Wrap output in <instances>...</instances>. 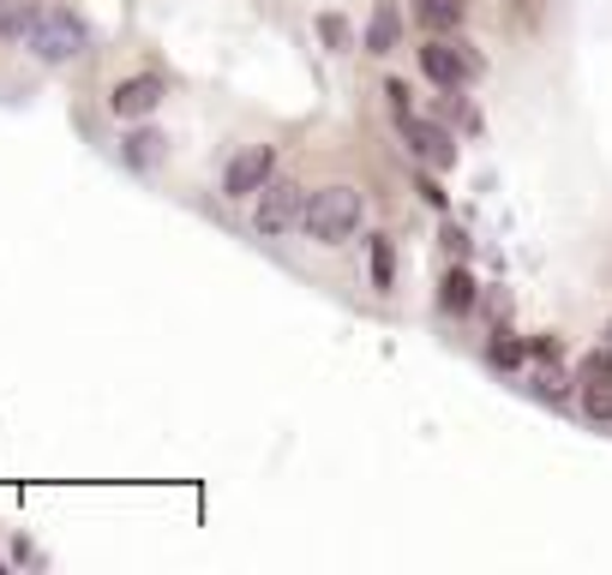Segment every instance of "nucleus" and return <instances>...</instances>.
I'll use <instances>...</instances> for the list:
<instances>
[{
    "label": "nucleus",
    "instance_id": "f257e3e1",
    "mask_svg": "<svg viewBox=\"0 0 612 575\" xmlns=\"http://www.w3.org/2000/svg\"><path fill=\"white\" fill-rule=\"evenodd\" d=\"M306 240H318V246H342V240L361 234V192L354 186H325L306 198Z\"/></svg>",
    "mask_w": 612,
    "mask_h": 575
},
{
    "label": "nucleus",
    "instance_id": "a211bd4d",
    "mask_svg": "<svg viewBox=\"0 0 612 575\" xmlns=\"http://www.w3.org/2000/svg\"><path fill=\"white\" fill-rule=\"evenodd\" d=\"M529 354H534V360H541V366H553L565 348H558V336H541V342H529Z\"/></svg>",
    "mask_w": 612,
    "mask_h": 575
},
{
    "label": "nucleus",
    "instance_id": "ddd939ff",
    "mask_svg": "<svg viewBox=\"0 0 612 575\" xmlns=\"http://www.w3.org/2000/svg\"><path fill=\"white\" fill-rule=\"evenodd\" d=\"M36 0H24V7H7L0 12V36H7V43H24V36H31V24H36Z\"/></svg>",
    "mask_w": 612,
    "mask_h": 575
},
{
    "label": "nucleus",
    "instance_id": "0eeeda50",
    "mask_svg": "<svg viewBox=\"0 0 612 575\" xmlns=\"http://www.w3.org/2000/svg\"><path fill=\"white\" fill-rule=\"evenodd\" d=\"M577 383H582V414L589 419H612V354L594 348L577 360Z\"/></svg>",
    "mask_w": 612,
    "mask_h": 575
},
{
    "label": "nucleus",
    "instance_id": "6e6552de",
    "mask_svg": "<svg viewBox=\"0 0 612 575\" xmlns=\"http://www.w3.org/2000/svg\"><path fill=\"white\" fill-rule=\"evenodd\" d=\"M162 96H169V84L157 72H138V79H121L109 91V108H114V120H145V114H157Z\"/></svg>",
    "mask_w": 612,
    "mask_h": 575
},
{
    "label": "nucleus",
    "instance_id": "f8f14e48",
    "mask_svg": "<svg viewBox=\"0 0 612 575\" xmlns=\"http://www.w3.org/2000/svg\"><path fill=\"white\" fill-rule=\"evenodd\" d=\"M475 300H480V288H475V276H468V271H451L439 283V306H444V312H475Z\"/></svg>",
    "mask_w": 612,
    "mask_h": 575
},
{
    "label": "nucleus",
    "instance_id": "f03ea898",
    "mask_svg": "<svg viewBox=\"0 0 612 575\" xmlns=\"http://www.w3.org/2000/svg\"><path fill=\"white\" fill-rule=\"evenodd\" d=\"M24 48H31L36 60H48V67L79 60L84 48H91V24H84L79 12H67V7H43L36 24H31V36H24Z\"/></svg>",
    "mask_w": 612,
    "mask_h": 575
},
{
    "label": "nucleus",
    "instance_id": "f3484780",
    "mask_svg": "<svg viewBox=\"0 0 612 575\" xmlns=\"http://www.w3.org/2000/svg\"><path fill=\"white\" fill-rule=\"evenodd\" d=\"M385 96H390V114H397V120H403V114H415V108H408V84H403V79H390Z\"/></svg>",
    "mask_w": 612,
    "mask_h": 575
},
{
    "label": "nucleus",
    "instance_id": "1a4fd4ad",
    "mask_svg": "<svg viewBox=\"0 0 612 575\" xmlns=\"http://www.w3.org/2000/svg\"><path fill=\"white\" fill-rule=\"evenodd\" d=\"M403 36V12L390 7V0H378L373 7V24H366V55H390Z\"/></svg>",
    "mask_w": 612,
    "mask_h": 575
},
{
    "label": "nucleus",
    "instance_id": "aec40b11",
    "mask_svg": "<svg viewBox=\"0 0 612 575\" xmlns=\"http://www.w3.org/2000/svg\"><path fill=\"white\" fill-rule=\"evenodd\" d=\"M325 36H330L337 48H349V24H342V19H325Z\"/></svg>",
    "mask_w": 612,
    "mask_h": 575
},
{
    "label": "nucleus",
    "instance_id": "6ab92c4d",
    "mask_svg": "<svg viewBox=\"0 0 612 575\" xmlns=\"http://www.w3.org/2000/svg\"><path fill=\"white\" fill-rule=\"evenodd\" d=\"M444 246H451V258H468V246H475V240H468L463 228H444Z\"/></svg>",
    "mask_w": 612,
    "mask_h": 575
},
{
    "label": "nucleus",
    "instance_id": "20e7f679",
    "mask_svg": "<svg viewBox=\"0 0 612 575\" xmlns=\"http://www.w3.org/2000/svg\"><path fill=\"white\" fill-rule=\"evenodd\" d=\"M306 198H313V192H306L301 181H271L259 192V216H252V228H259L264 240H283L288 228L306 222Z\"/></svg>",
    "mask_w": 612,
    "mask_h": 575
},
{
    "label": "nucleus",
    "instance_id": "9d476101",
    "mask_svg": "<svg viewBox=\"0 0 612 575\" xmlns=\"http://www.w3.org/2000/svg\"><path fill=\"white\" fill-rule=\"evenodd\" d=\"M121 157L133 162V169H157V162L169 157V138H162V133H150V126H138V133L121 145Z\"/></svg>",
    "mask_w": 612,
    "mask_h": 575
},
{
    "label": "nucleus",
    "instance_id": "dca6fc26",
    "mask_svg": "<svg viewBox=\"0 0 612 575\" xmlns=\"http://www.w3.org/2000/svg\"><path fill=\"white\" fill-rule=\"evenodd\" d=\"M565 372H558V360L553 366H541V372H534V395H546V402H565Z\"/></svg>",
    "mask_w": 612,
    "mask_h": 575
},
{
    "label": "nucleus",
    "instance_id": "423d86ee",
    "mask_svg": "<svg viewBox=\"0 0 612 575\" xmlns=\"http://www.w3.org/2000/svg\"><path fill=\"white\" fill-rule=\"evenodd\" d=\"M271 181H276V150L271 145H247L235 162H228L223 192H228V198H259Z\"/></svg>",
    "mask_w": 612,
    "mask_h": 575
},
{
    "label": "nucleus",
    "instance_id": "39448f33",
    "mask_svg": "<svg viewBox=\"0 0 612 575\" xmlns=\"http://www.w3.org/2000/svg\"><path fill=\"white\" fill-rule=\"evenodd\" d=\"M403 145H408V157L415 162H427L432 174H444V169H456V138L444 133L439 120H420V114H403Z\"/></svg>",
    "mask_w": 612,
    "mask_h": 575
},
{
    "label": "nucleus",
    "instance_id": "412c9836",
    "mask_svg": "<svg viewBox=\"0 0 612 575\" xmlns=\"http://www.w3.org/2000/svg\"><path fill=\"white\" fill-rule=\"evenodd\" d=\"M607 342H612V324H607Z\"/></svg>",
    "mask_w": 612,
    "mask_h": 575
},
{
    "label": "nucleus",
    "instance_id": "9b49d317",
    "mask_svg": "<svg viewBox=\"0 0 612 575\" xmlns=\"http://www.w3.org/2000/svg\"><path fill=\"white\" fill-rule=\"evenodd\" d=\"M415 19L427 31H456L468 19V0H415Z\"/></svg>",
    "mask_w": 612,
    "mask_h": 575
},
{
    "label": "nucleus",
    "instance_id": "4468645a",
    "mask_svg": "<svg viewBox=\"0 0 612 575\" xmlns=\"http://www.w3.org/2000/svg\"><path fill=\"white\" fill-rule=\"evenodd\" d=\"M390 276H397V252L385 234H373V288H390Z\"/></svg>",
    "mask_w": 612,
    "mask_h": 575
},
{
    "label": "nucleus",
    "instance_id": "2eb2a0df",
    "mask_svg": "<svg viewBox=\"0 0 612 575\" xmlns=\"http://www.w3.org/2000/svg\"><path fill=\"white\" fill-rule=\"evenodd\" d=\"M487 354H492V366H522V360H529V342H517V336H505V330H499Z\"/></svg>",
    "mask_w": 612,
    "mask_h": 575
},
{
    "label": "nucleus",
    "instance_id": "7ed1b4c3",
    "mask_svg": "<svg viewBox=\"0 0 612 575\" xmlns=\"http://www.w3.org/2000/svg\"><path fill=\"white\" fill-rule=\"evenodd\" d=\"M420 72H427L432 84H444V91H463V84H475L480 72H487V60H480L468 43H451V36H432V43L420 48Z\"/></svg>",
    "mask_w": 612,
    "mask_h": 575
}]
</instances>
